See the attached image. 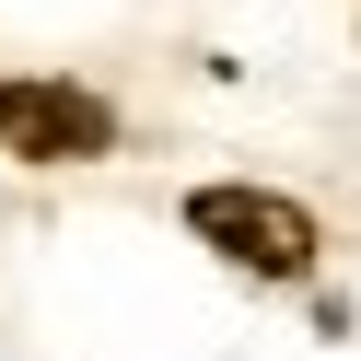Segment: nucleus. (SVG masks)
Listing matches in <instances>:
<instances>
[{
    "instance_id": "1",
    "label": "nucleus",
    "mask_w": 361,
    "mask_h": 361,
    "mask_svg": "<svg viewBox=\"0 0 361 361\" xmlns=\"http://www.w3.org/2000/svg\"><path fill=\"white\" fill-rule=\"evenodd\" d=\"M187 233H210L233 268H257V280H303L314 268V221L291 210V198L268 187H198L187 198Z\"/></svg>"
},
{
    "instance_id": "2",
    "label": "nucleus",
    "mask_w": 361,
    "mask_h": 361,
    "mask_svg": "<svg viewBox=\"0 0 361 361\" xmlns=\"http://www.w3.org/2000/svg\"><path fill=\"white\" fill-rule=\"evenodd\" d=\"M117 140V117H105L94 94H71V82H0V152H24V164H82V152Z\"/></svg>"
}]
</instances>
